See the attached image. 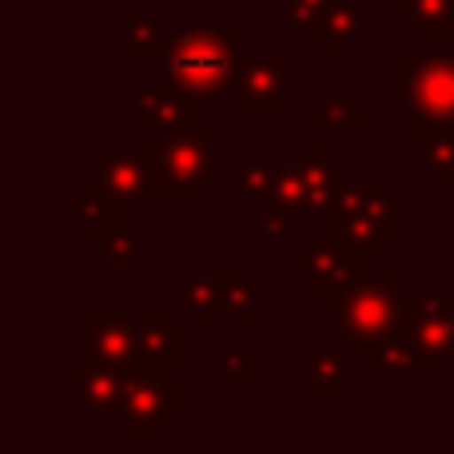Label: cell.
I'll return each instance as SVG.
<instances>
[{
  "mask_svg": "<svg viewBox=\"0 0 454 454\" xmlns=\"http://www.w3.org/2000/svg\"><path fill=\"white\" fill-rule=\"evenodd\" d=\"M235 196H239L243 204L271 200L275 196V168H267V164H239V168H235Z\"/></svg>",
  "mask_w": 454,
  "mask_h": 454,
  "instance_id": "27",
  "label": "cell"
},
{
  "mask_svg": "<svg viewBox=\"0 0 454 454\" xmlns=\"http://www.w3.org/2000/svg\"><path fill=\"white\" fill-rule=\"evenodd\" d=\"M124 32H128V48L136 56H164L168 44H172L164 20H152V16H128Z\"/></svg>",
  "mask_w": 454,
  "mask_h": 454,
  "instance_id": "26",
  "label": "cell"
},
{
  "mask_svg": "<svg viewBox=\"0 0 454 454\" xmlns=\"http://www.w3.org/2000/svg\"><path fill=\"white\" fill-rule=\"evenodd\" d=\"M307 180H311V200H315V215H323L327 220L331 212H339L347 200V184L343 176H339V168L331 164L327 148L323 144H311L307 148Z\"/></svg>",
  "mask_w": 454,
  "mask_h": 454,
  "instance_id": "15",
  "label": "cell"
},
{
  "mask_svg": "<svg viewBox=\"0 0 454 454\" xmlns=\"http://www.w3.org/2000/svg\"><path fill=\"white\" fill-rule=\"evenodd\" d=\"M215 359H220L215 371H220V379H227V383H251L255 379V355L247 347H220Z\"/></svg>",
  "mask_w": 454,
  "mask_h": 454,
  "instance_id": "29",
  "label": "cell"
},
{
  "mask_svg": "<svg viewBox=\"0 0 454 454\" xmlns=\"http://www.w3.org/2000/svg\"><path fill=\"white\" fill-rule=\"evenodd\" d=\"M180 303L196 315V323L204 331L220 327V315L227 311L223 295H220V275H207V271H184L180 279Z\"/></svg>",
  "mask_w": 454,
  "mask_h": 454,
  "instance_id": "16",
  "label": "cell"
},
{
  "mask_svg": "<svg viewBox=\"0 0 454 454\" xmlns=\"http://www.w3.org/2000/svg\"><path fill=\"white\" fill-rule=\"evenodd\" d=\"M327 227L331 235H339L343 243L359 251H371V247H383V239H395L403 231V220H399V207L383 196L375 180H359L347 188V200L339 212L327 215Z\"/></svg>",
  "mask_w": 454,
  "mask_h": 454,
  "instance_id": "5",
  "label": "cell"
},
{
  "mask_svg": "<svg viewBox=\"0 0 454 454\" xmlns=\"http://www.w3.org/2000/svg\"><path fill=\"white\" fill-rule=\"evenodd\" d=\"M235 48H239L235 16H220V20L196 16V20H188L164 52L168 88H176L196 104H215L235 84V68H239Z\"/></svg>",
  "mask_w": 454,
  "mask_h": 454,
  "instance_id": "1",
  "label": "cell"
},
{
  "mask_svg": "<svg viewBox=\"0 0 454 454\" xmlns=\"http://www.w3.org/2000/svg\"><path fill=\"white\" fill-rule=\"evenodd\" d=\"M200 108L204 104L188 100L180 96L176 88H140L132 92V112L144 120V128L160 136H176V132H188V128H200Z\"/></svg>",
  "mask_w": 454,
  "mask_h": 454,
  "instance_id": "12",
  "label": "cell"
},
{
  "mask_svg": "<svg viewBox=\"0 0 454 454\" xmlns=\"http://www.w3.org/2000/svg\"><path fill=\"white\" fill-rule=\"evenodd\" d=\"M307 395L315 403H339L347 395V363L335 347H315L307 359Z\"/></svg>",
  "mask_w": 454,
  "mask_h": 454,
  "instance_id": "18",
  "label": "cell"
},
{
  "mask_svg": "<svg viewBox=\"0 0 454 454\" xmlns=\"http://www.w3.org/2000/svg\"><path fill=\"white\" fill-rule=\"evenodd\" d=\"M399 16L427 40L454 36V0H399Z\"/></svg>",
  "mask_w": 454,
  "mask_h": 454,
  "instance_id": "21",
  "label": "cell"
},
{
  "mask_svg": "<svg viewBox=\"0 0 454 454\" xmlns=\"http://www.w3.org/2000/svg\"><path fill=\"white\" fill-rule=\"evenodd\" d=\"M124 231H128L124 204H100V212L88 220V251H92V255H108L112 243H116Z\"/></svg>",
  "mask_w": 454,
  "mask_h": 454,
  "instance_id": "25",
  "label": "cell"
},
{
  "mask_svg": "<svg viewBox=\"0 0 454 454\" xmlns=\"http://www.w3.org/2000/svg\"><path fill=\"white\" fill-rule=\"evenodd\" d=\"M367 116H363L359 104H351L343 92H331L319 108L307 112V128L311 132H327V128H343V132H363Z\"/></svg>",
  "mask_w": 454,
  "mask_h": 454,
  "instance_id": "23",
  "label": "cell"
},
{
  "mask_svg": "<svg viewBox=\"0 0 454 454\" xmlns=\"http://www.w3.org/2000/svg\"><path fill=\"white\" fill-rule=\"evenodd\" d=\"M287 271L303 275L311 295L331 299L335 291H343L347 283H355L363 275V251L343 243L339 235H331L327 227H323L319 235L307 239L303 251H295V255L287 259Z\"/></svg>",
  "mask_w": 454,
  "mask_h": 454,
  "instance_id": "8",
  "label": "cell"
},
{
  "mask_svg": "<svg viewBox=\"0 0 454 454\" xmlns=\"http://www.w3.org/2000/svg\"><path fill=\"white\" fill-rule=\"evenodd\" d=\"M335 4L339 0H287V24L295 32H303V36H315Z\"/></svg>",
  "mask_w": 454,
  "mask_h": 454,
  "instance_id": "28",
  "label": "cell"
},
{
  "mask_svg": "<svg viewBox=\"0 0 454 454\" xmlns=\"http://www.w3.org/2000/svg\"><path fill=\"white\" fill-rule=\"evenodd\" d=\"M88 347H92L96 359H112V363H140V331H132V323L116 311H104L96 307L88 315Z\"/></svg>",
  "mask_w": 454,
  "mask_h": 454,
  "instance_id": "13",
  "label": "cell"
},
{
  "mask_svg": "<svg viewBox=\"0 0 454 454\" xmlns=\"http://www.w3.org/2000/svg\"><path fill=\"white\" fill-rule=\"evenodd\" d=\"M359 355H363V363H367V367L383 371V375H391V379H415L419 367L427 363L423 355L407 343V335H403V331H391V335L371 339V343L359 347Z\"/></svg>",
  "mask_w": 454,
  "mask_h": 454,
  "instance_id": "14",
  "label": "cell"
},
{
  "mask_svg": "<svg viewBox=\"0 0 454 454\" xmlns=\"http://www.w3.org/2000/svg\"><path fill=\"white\" fill-rule=\"evenodd\" d=\"M120 415L132 439H160L168 419L184 415V387L176 379H164V367L140 359L128 367V395Z\"/></svg>",
  "mask_w": 454,
  "mask_h": 454,
  "instance_id": "4",
  "label": "cell"
},
{
  "mask_svg": "<svg viewBox=\"0 0 454 454\" xmlns=\"http://www.w3.org/2000/svg\"><path fill=\"white\" fill-rule=\"evenodd\" d=\"M152 168H156L164 204H192L220 168V136L204 124L168 136L164 144L152 148Z\"/></svg>",
  "mask_w": 454,
  "mask_h": 454,
  "instance_id": "3",
  "label": "cell"
},
{
  "mask_svg": "<svg viewBox=\"0 0 454 454\" xmlns=\"http://www.w3.org/2000/svg\"><path fill=\"white\" fill-rule=\"evenodd\" d=\"M220 275V295H223V307L227 315L235 319V327L247 331L251 323H255V315H251V295H255V283L247 279V275L239 271H215Z\"/></svg>",
  "mask_w": 454,
  "mask_h": 454,
  "instance_id": "24",
  "label": "cell"
},
{
  "mask_svg": "<svg viewBox=\"0 0 454 454\" xmlns=\"http://www.w3.org/2000/svg\"><path fill=\"white\" fill-rule=\"evenodd\" d=\"M450 415H454V379H450Z\"/></svg>",
  "mask_w": 454,
  "mask_h": 454,
  "instance_id": "32",
  "label": "cell"
},
{
  "mask_svg": "<svg viewBox=\"0 0 454 454\" xmlns=\"http://www.w3.org/2000/svg\"><path fill=\"white\" fill-rule=\"evenodd\" d=\"M399 104L415 120L454 124V52L450 56H415L399 60Z\"/></svg>",
  "mask_w": 454,
  "mask_h": 454,
  "instance_id": "6",
  "label": "cell"
},
{
  "mask_svg": "<svg viewBox=\"0 0 454 454\" xmlns=\"http://www.w3.org/2000/svg\"><path fill=\"white\" fill-rule=\"evenodd\" d=\"M100 204H160V180L152 168V148H120L104 156L92 176V192Z\"/></svg>",
  "mask_w": 454,
  "mask_h": 454,
  "instance_id": "9",
  "label": "cell"
},
{
  "mask_svg": "<svg viewBox=\"0 0 454 454\" xmlns=\"http://www.w3.org/2000/svg\"><path fill=\"white\" fill-rule=\"evenodd\" d=\"M359 32H363V4L359 0H339V4L327 12V20L319 24L315 40L323 44L327 56H343Z\"/></svg>",
  "mask_w": 454,
  "mask_h": 454,
  "instance_id": "20",
  "label": "cell"
},
{
  "mask_svg": "<svg viewBox=\"0 0 454 454\" xmlns=\"http://www.w3.org/2000/svg\"><path fill=\"white\" fill-rule=\"evenodd\" d=\"M72 383L76 395L84 399L88 415L92 419H112L124 411V395H128V367L112 359H88L72 367Z\"/></svg>",
  "mask_w": 454,
  "mask_h": 454,
  "instance_id": "11",
  "label": "cell"
},
{
  "mask_svg": "<svg viewBox=\"0 0 454 454\" xmlns=\"http://www.w3.org/2000/svg\"><path fill=\"white\" fill-rule=\"evenodd\" d=\"M235 108L239 112H287L291 108V60L283 52L247 56L235 68Z\"/></svg>",
  "mask_w": 454,
  "mask_h": 454,
  "instance_id": "10",
  "label": "cell"
},
{
  "mask_svg": "<svg viewBox=\"0 0 454 454\" xmlns=\"http://www.w3.org/2000/svg\"><path fill=\"white\" fill-rule=\"evenodd\" d=\"M287 227H291V212L275 207L271 215H263V220H259V235H263V239H279V235L287 231Z\"/></svg>",
  "mask_w": 454,
  "mask_h": 454,
  "instance_id": "31",
  "label": "cell"
},
{
  "mask_svg": "<svg viewBox=\"0 0 454 454\" xmlns=\"http://www.w3.org/2000/svg\"><path fill=\"white\" fill-rule=\"evenodd\" d=\"M415 144L423 152L427 168H431L434 184L454 180V124H434V120H419L415 124Z\"/></svg>",
  "mask_w": 454,
  "mask_h": 454,
  "instance_id": "19",
  "label": "cell"
},
{
  "mask_svg": "<svg viewBox=\"0 0 454 454\" xmlns=\"http://www.w3.org/2000/svg\"><path fill=\"white\" fill-rule=\"evenodd\" d=\"M136 255H144V239H140V235H132V231H124L116 243H112V251H108L104 259H108V271L124 275L128 263H132Z\"/></svg>",
  "mask_w": 454,
  "mask_h": 454,
  "instance_id": "30",
  "label": "cell"
},
{
  "mask_svg": "<svg viewBox=\"0 0 454 454\" xmlns=\"http://www.w3.org/2000/svg\"><path fill=\"white\" fill-rule=\"evenodd\" d=\"M140 359L156 363V367H176L184 359V335L176 327H168L164 311L148 307L144 311V327H140Z\"/></svg>",
  "mask_w": 454,
  "mask_h": 454,
  "instance_id": "17",
  "label": "cell"
},
{
  "mask_svg": "<svg viewBox=\"0 0 454 454\" xmlns=\"http://www.w3.org/2000/svg\"><path fill=\"white\" fill-rule=\"evenodd\" d=\"M327 311L335 319L339 335L347 347H363L379 335L403 331V279L399 271L383 275H359L355 283H347L343 291L327 299Z\"/></svg>",
  "mask_w": 454,
  "mask_h": 454,
  "instance_id": "2",
  "label": "cell"
},
{
  "mask_svg": "<svg viewBox=\"0 0 454 454\" xmlns=\"http://www.w3.org/2000/svg\"><path fill=\"white\" fill-rule=\"evenodd\" d=\"M275 207L291 215H315V200H311V180H307V168L287 164V168H275Z\"/></svg>",
  "mask_w": 454,
  "mask_h": 454,
  "instance_id": "22",
  "label": "cell"
},
{
  "mask_svg": "<svg viewBox=\"0 0 454 454\" xmlns=\"http://www.w3.org/2000/svg\"><path fill=\"white\" fill-rule=\"evenodd\" d=\"M399 327L427 363L454 367V303L447 291H403Z\"/></svg>",
  "mask_w": 454,
  "mask_h": 454,
  "instance_id": "7",
  "label": "cell"
}]
</instances>
